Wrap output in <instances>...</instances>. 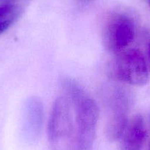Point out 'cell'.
<instances>
[{"label": "cell", "mask_w": 150, "mask_h": 150, "mask_svg": "<svg viewBox=\"0 0 150 150\" xmlns=\"http://www.w3.org/2000/svg\"><path fill=\"white\" fill-rule=\"evenodd\" d=\"M136 28L134 20L124 13H114L105 20L102 41L110 52L117 54L129 48L135 40Z\"/></svg>", "instance_id": "3957f363"}, {"label": "cell", "mask_w": 150, "mask_h": 150, "mask_svg": "<svg viewBox=\"0 0 150 150\" xmlns=\"http://www.w3.org/2000/svg\"><path fill=\"white\" fill-rule=\"evenodd\" d=\"M44 105L39 98L33 96L25 104V134L29 140H35L41 132L44 122Z\"/></svg>", "instance_id": "52a82bcc"}, {"label": "cell", "mask_w": 150, "mask_h": 150, "mask_svg": "<svg viewBox=\"0 0 150 150\" xmlns=\"http://www.w3.org/2000/svg\"><path fill=\"white\" fill-rule=\"evenodd\" d=\"M146 2H147V3H148L149 6V8H150V0H146Z\"/></svg>", "instance_id": "8fae6325"}, {"label": "cell", "mask_w": 150, "mask_h": 150, "mask_svg": "<svg viewBox=\"0 0 150 150\" xmlns=\"http://www.w3.org/2000/svg\"><path fill=\"white\" fill-rule=\"evenodd\" d=\"M114 80L133 86H144L149 81V69L145 55L140 50L128 48L115 54L109 68Z\"/></svg>", "instance_id": "7a4b0ae2"}, {"label": "cell", "mask_w": 150, "mask_h": 150, "mask_svg": "<svg viewBox=\"0 0 150 150\" xmlns=\"http://www.w3.org/2000/svg\"><path fill=\"white\" fill-rule=\"evenodd\" d=\"M146 138V129L143 116H134L128 123L122 138L121 150H143Z\"/></svg>", "instance_id": "8992f818"}, {"label": "cell", "mask_w": 150, "mask_h": 150, "mask_svg": "<svg viewBox=\"0 0 150 150\" xmlns=\"http://www.w3.org/2000/svg\"><path fill=\"white\" fill-rule=\"evenodd\" d=\"M78 2H81V3H84V4H86V3H88V2H91L92 0H77Z\"/></svg>", "instance_id": "30bf717a"}, {"label": "cell", "mask_w": 150, "mask_h": 150, "mask_svg": "<svg viewBox=\"0 0 150 150\" xmlns=\"http://www.w3.org/2000/svg\"><path fill=\"white\" fill-rule=\"evenodd\" d=\"M3 1H10V0H3Z\"/></svg>", "instance_id": "7c38bea8"}, {"label": "cell", "mask_w": 150, "mask_h": 150, "mask_svg": "<svg viewBox=\"0 0 150 150\" xmlns=\"http://www.w3.org/2000/svg\"><path fill=\"white\" fill-rule=\"evenodd\" d=\"M149 150H150V146H149Z\"/></svg>", "instance_id": "4fadbf2b"}, {"label": "cell", "mask_w": 150, "mask_h": 150, "mask_svg": "<svg viewBox=\"0 0 150 150\" xmlns=\"http://www.w3.org/2000/svg\"><path fill=\"white\" fill-rule=\"evenodd\" d=\"M145 55V54H144ZM146 60L147 65H148L149 69L150 71V37L146 38Z\"/></svg>", "instance_id": "9c48e42d"}, {"label": "cell", "mask_w": 150, "mask_h": 150, "mask_svg": "<svg viewBox=\"0 0 150 150\" xmlns=\"http://www.w3.org/2000/svg\"><path fill=\"white\" fill-rule=\"evenodd\" d=\"M61 86L75 112L74 130L66 142V150H93L99 118V106L74 79L63 77Z\"/></svg>", "instance_id": "6da1fadb"}, {"label": "cell", "mask_w": 150, "mask_h": 150, "mask_svg": "<svg viewBox=\"0 0 150 150\" xmlns=\"http://www.w3.org/2000/svg\"><path fill=\"white\" fill-rule=\"evenodd\" d=\"M72 105L66 96L56 98L52 107L47 126V135L53 146L67 141L72 134L74 119L72 114Z\"/></svg>", "instance_id": "5b68a950"}, {"label": "cell", "mask_w": 150, "mask_h": 150, "mask_svg": "<svg viewBox=\"0 0 150 150\" xmlns=\"http://www.w3.org/2000/svg\"><path fill=\"white\" fill-rule=\"evenodd\" d=\"M21 14V8L15 4L6 2L0 5V21H16Z\"/></svg>", "instance_id": "ba28073f"}, {"label": "cell", "mask_w": 150, "mask_h": 150, "mask_svg": "<svg viewBox=\"0 0 150 150\" xmlns=\"http://www.w3.org/2000/svg\"><path fill=\"white\" fill-rule=\"evenodd\" d=\"M109 115L105 125V135L111 142L119 141L129 122L131 96L125 88L120 86L111 91L108 99Z\"/></svg>", "instance_id": "277c9868"}]
</instances>
